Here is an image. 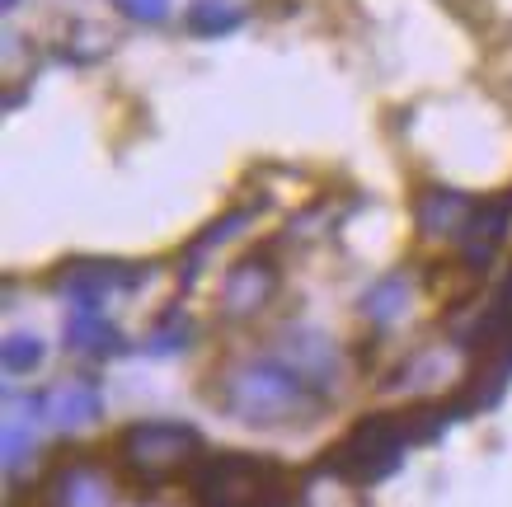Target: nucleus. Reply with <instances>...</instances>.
<instances>
[{"label":"nucleus","mask_w":512,"mask_h":507,"mask_svg":"<svg viewBox=\"0 0 512 507\" xmlns=\"http://www.w3.org/2000/svg\"><path fill=\"white\" fill-rule=\"evenodd\" d=\"M193 507H296V479L273 456L217 451L188 479Z\"/></svg>","instance_id":"obj_2"},{"label":"nucleus","mask_w":512,"mask_h":507,"mask_svg":"<svg viewBox=\"0 0 512 507\" xmlns=\"http://www.w3.org/2000/svg\"><path fill=\"white\" fill-rule=\"evenodd\" d=\"M282 277L273 268L268 254H245L240 263L226 268V282H221V315L226 320H254V315H264L273 306V296H278Z\"/></svg>","instance_id":"obj_5"},{"label":"nucleus","mask_w":512,"mask_h":507,"mask_svg":"<svg viewBox=\"0 0 512 507\" xmlns=\"http://www.w3.org/2000/svg\"><path fill=\"white\" fill-rule=\"evenodd\" d=\"M245 24V10L235 0H188L184 10V29L193 38H221V33H235Z\"/></svg>","instance_id":"obj_15"},{"label":"nucleus","mask_w":512,"mask_h":507,"mask_svg":"<svg viewBox=\"0 0 512 507\" xmlns=\"http://www.w3.org/2000/svg\"><path fill=\"white\" fill-rule=\"evenodd\" d=\"M212 400H217L221 414H231L245 428H306L329 409V395H320L278 353L231 362L217 376Z\"/></svg>","instance_id":"obj_1"},{"label":"nucleus","mask_w":512,"mask_h":507,"mask_svg":"<svg viewBox=\"0 0 512 507\" xmlns=\"http://www.w3.org/2000/svg\"><path fill=\"white\" fill-rule=\"evenodd\" d=\"M33 414L57 432H85L104 418V395L90 381H57L52 390L33 395Z\"/></svg>","instance_id":"obj_9"},{"label":"nucleus","mask_w":512,"mask_h":507,"mask_svg":"<svg viewBox=\"0 0 512 507\" xmlns=\"http://www.w3.org/2000/svg\"><path fill=\"white\" fill-rule=\"evenodd\" d=\"M404 310H409V277L404 273H386L381 282H372V287L362 292V315H367L376 329L395 324Z\"/></svg>","instance_id":"obj_14"},{"label":"nucleus","mask_w":512,"mask_h":507,"mask_svg":"<svg viewBox=\"0 0 512 507\" xmlns=\"http://www.w3.org/2000/svg\"><path fill=\"white\" fill-rule=\"evenodd\" d=\"M141 277H146V268H141V263H123V259H76V263H66V268H62L57 287H62V296H71L76 306H104L109 296L141 287Z\"/></svg>","instance_id":"obj_6"},{"label":"nucleus","mask_w":512,"mask_h":507,"mask_svg":"<svg viewBox=\"0 0 512 507\" xmlns=\"http://www.w3.org/2000/svg\"><path fill=\"white\" fill-rule=\"evenodd\" d=\"M508 226H512V198H484L480 207H475L466 235L456 240L461 263H466L470 273H484V268L494 263V254L503 249V240H508Z\"/></svg>","instance_id":"obj_10"},{"label":"nucleus","mask_w":512,"mask_h":507,"mask_svg":"<svg viewBox=\"0 0 512 507\" xmlns=\"http://www.w3.org/2000/svg\"><path fill=\"white\" fill-rule=\"evenodd\" d=\"M296 507H372L367 503V489L348 479L339 465L320 456V461L296 479Z\"/></svg>","instance_id":"obj_12"},{"label":"nucleus","mask_w":512,"mask_h":507,"mask_svg":"<svg viewBox=\"0 0 512 507\" xmlns=\"http://www.w3.org/2000/svg\"><path fill=\"white\" fill-rule=\"evenodd\" d=\"M480 202H470L456 188H423L414 198V226L423 240H461Z\"/></svg>","instance_id":"obj_11"},{"label":"nucleus","mask_w":512,"mask_h":507,"mask_svg":"<svg viewBox=\"0 0 512 507\" xmlns=\"http://www.w3.org/2000/svg\"><path fill=\"white\" fill-rule=\"evenodd\" d=\"M43 338L38 334H5V348H0V367L10 376H29V371L43 367Z\"/></svg>","instance_id":"obj_16"},{"label":"nucleus","mask_w":512,"mask_h":507,"mask_svg":"<svg viewBox=\"0 0 512 507\" xmlns=\"http://www.w3.org/2000/svg\"><path fill=\"white\" fill-rule=\"evenodd\" d=\"M489 310H494L498 320H503V324L512 329V273H508V282H503V292H498V301H494Z\"/></svg>","instance_id":"obj_19"},{"label":"nucleus","mask_w":512,"mask_h":507,"mask_svg":"<svg viewBox=\"0 0 512 507\" xmlns=\"http://www.w3.org/2000/svg\"><path fill=\"white\" fill-rule=\"evenodd\" d=\"M273 353H278L292 371H301L320 395H334V385L343 381L339 343H334L329 334H320V329H306V324H301V329H287V334L273 343Z\"/></svg>","instance_id":"obj_7"},{"label":"nucleus","mask_w":512,"mask_h":507,"mask_svg":"<svg viewBox=\"0 0 512 507\" xmlns=\"http://www.w3.org/2000/svg\"><path fill=\"white\" fill-rule=\"evenodd\" d=\"M113 461L137 489H165L174 479H193L207 456H202V432L174 418H146L127 423L113 442Z\"/></svg>","instance_id":"obj_3"},{"label":"nucleus","mask_w":512,"mask_h":507,"mask_svg":"<svg viewBox=\"0 0 512 507\" xmlns=\"http://www.w3.org/2000/svg\"><path fill=\"white\" fill-rule=\"evenodd\" d=\"M113 479L90 456L62 461L43 479V507H113Z\"/></svg>","instance_id":"obj_8"},{"label":"nucleus","mask_w":512,"mask_h":507,"mask_svg":"<svg viewBox=\"0 0 512 507\" xmlns=\"http://www.w3.org/2000/svg\"><path fill=\"white\" fill-rule=\"evenodd\" d=\"M33 451H38V442H33V423H24V418H5V475L19 479V470L33 461Z\"/></svg>","instance_id":"obj_17"},{"label":"nucleus","mask_w":512,"mask_h":507,"mask_svg":"<svg viewBox=\"0 0 512 507\" xmlns=\"http://www.w3.org/2000/svg\"><path fill=\"white\" fill-rule=\"evenodd\" d=\"M66 348L80 357H118L127 353V338L99 306H76L66 315Z\"/></svg>","instance_id":"obj_13"},{"label":"nucleus","mask_w":512,"mask_h":507,"mask_svg":"<svg viewBox=\"0 0 512 507\" xmlns=\"http://www.w3.org/2000/svg\"><path fill=\"white\" fill-rule=\"evenodd\" d=\"M113 5L137 24H165L170 19V0H113Z\"/></svg>","instance_id":"obj_18"},{"label":"nucleus","mask_w":512,"mask_h":507,"mask_svg":"<svg viewBox=\"0 0 512 507\" xmlns=\"http://www.w3.org/2000/svg\"><path fill=\"white\" fill-rule=\"evenodd\" d=\"M409 446H419V437L409 428V414H367L357 418L353 428L343 432V442L325 456L348 479H357L362 489H372V484H381V479L400 470Z\"/></svg>","instance_id":"obj_4"},{"label":"nucleus","mask_w":512,"mask_h":507,"mask_svg":"<svg viewBox=\"0 0 512 507\" xmlns=\"http://www.w3.org/2000/svg\"><path fill=\"white\" fill-rule=\"evenodd\" d=\"M15 5H19V0H5V10H15Z\"/></svg>","instance_id":"obj_20"}]
</instances>
